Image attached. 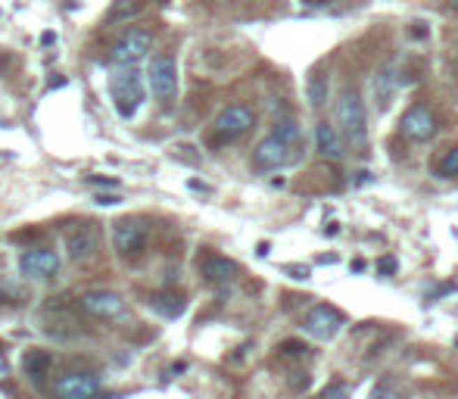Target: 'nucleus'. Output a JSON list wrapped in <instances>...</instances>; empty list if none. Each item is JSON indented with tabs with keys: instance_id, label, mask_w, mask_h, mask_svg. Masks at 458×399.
Instances as JSON below:
<instances>
[{
	"instance_id": "9",
	"label": "nucleus",
	"mask_w": 458,
	"mask_h": 399,
	"mask_svg": "<svg viewBox=\"0 0 458 399\" xmlns=\"http://www.w3.org/2000/svg\"><path fill=\"white\" fill-rule=\"evenodd\" d=\"M290 159H293V144H287V141H281V137L268 135L253 150V169L256 172H275V169H284Z\"/></svg>"
},
{
	"instance_id": "2",
	"label": "nucleus",
	"mask_w": 458,
	"mask_h": 399,
	"mask_svg": "<svg viewBox=\"0 0 458 399\" xmlns=\"http://www.w3.org/2000/svg\"><path fill=\"white\" fill-rule=\"evenodd\" d=\"M109 97H112V106H116L119 119H131L144 103L141 72H137L135 66H122V69L109 78Z\"/></svg>"
},
{
	"instance_id": "5",
	"label": "nucleus",
	"mask_w": 458,
	"mask_h": 399,
	"mask_svg": "<svg viewBox=\"0 0 458 399\" xmlns=\"http://www.w3.org/2000/svg\"><path fill=\"white\" fill-rule=\"evenodd\" d=\"M150 228L144 218L131 216V218H119L112 225V247H116L119 256H141L144 247H147Z\"/></svg>"
},
{
	"instance_id": "8",
	"label": "nucleus",
	"mask_w": 458,
	"mask_h": 399,
	"mask_svg": "<svg viewBox=\"0 0 458 399\" xmlns=\"http://www.w3.org/2000/svg\"><path fill=\"white\" fill-rule=\"evenodd\" d=\"M82 309L91 312L94 318H106V322H125L128 318V306L112 290H91L82 296Z\"/></svg>"
},
{
	"instance_id": "15",
	"label": "nucleus",
	"mask_w": 458,
	"mask_h": 399,
	"mask_svg": "<svg viewBox=\"0 0 458 399\" xmlns=\"http://www.w3.org/2000/svg\"><path fill=\"white\" fill-rule=\"evenodd\" d=\"M315 150L324 159H343V141L337 135V128L330 122H318L315 128Z\"/></svg>"
},
{
	"instance_id": "12",
	"label": "nucleus",
	"mask_w": 458,
	"mask_h": 399,
	"mask_svg": "<svg viewBox=\"0 0 458 399\" xmlns=\"http://www.w3.org/2000/svg\"><path fill=\"white\" fill-rule=\"evenodd\" d=\"M97 241L100 237H97V228L91 222H78L66 231V250H69V256L75 262H88L97 253Z\"/></svg>"
},
{
	"instance_id": "6",
	"label": "nucleus",
	"mask_w": 458,
	"mask_h": 399,
	"mask_svg": "<svg viewBox=\"0 0 458 399\" xmlns=\"http://www.w3.org/2000/svg\"><path fill=\"white\" fill-rule=\"evenodd\" d=\"M147 84H150L153 97H156L159 103H171V100H175V94H178V66H175V59H171L169 53L153 57L150 72H147Z\"/></svg>"
},
{
	"instance_id": "23",
	"label": "nucleus",
	"mask_w": 458,
	"mask_h": 399,
	"mask_svg": "<svg viewBox=\"0 0 458 399\" xmlns=\"http://www.w3.org/2000/svg\"><path fill=\"white\" fill-rule=\"evenodd\" d=\"M277 349H281V356H290V359H303V356H309V349H305V343H303V340H284Z\"/></svg>"
},
{
	"instance_id": "13",
	"label": "nucleus",
	"mask_w": 458,
	"mask_h": 399,
	"mask_svg": "<svg viewBox=\"0 0 458 399\" xmlns=\"http://www.w3.org/2000/svg\"><path fill=\"white\" fill-rule=\"evenodd\" d=\"M56 269H59V256H56V250H50V247L25 250L22 256H19V271H22L25 278H50V275H56Z\"/></svg>"
},
{
	"instance_id": "28",
	"label": "nucleus",
	"mask_w": 458,
	"mask_h": 399,
	"mask_svg": "<svg viewBox=\"0 0 458 399\" xmlns=\"http://www.w3.org/2000/svg\"><path fill=\"white\" fill-rule=\"evenodd\" d=\"M88 181H91V184H97V188H116V184H119L116 178H97V175H91Z\"/></svg>"
},
{
	"instance_id": "27",
	"label": "nucleus",
	"mask_w": 458,
	"mask_h": 399,
	"mask_svg": "<svg viewBox=\"0 0 458 399\" xmlns=\"http://www.w3.org/2000/svg\"><path fill=\"white\" fill-rule=\"evenodd\" d=\"M287 271H290V278H296V281H305V278H309V269H305V265H287Z\"/></svg>"
},
{
	"instance_id": "7",
	"label": "nucleus",
	"mask_w": 458,
	"mask_h": 399,
	"mask_svg": "<svg viewBox=\"0 0 458 399\" xmlns=\"http://www.w3.org/2000/svg\"><path fill=\"white\" fill-rule=\"evenodd\" d=\"M303 328L309 331L315 340H334V337L340 334V328H343V315L334 309V306L318 303V306H312V309L305 312Z\"/></svg>"
},
{
	"instance_id": "10",
	"label": "nucleus",
	"mask_w": 458,
	"mask_h": 399,
	"mask_svg": "<svg viewBox=\"0 0 458 399\" xmlns=\"http://www.w3.org/2000/svg\"><path fill=\"white\" fill-rule=\"evenodd\" d=\"M100 393V381L88 371H72L53 381V396L56 399H97Z\"/></svg>"
},
{
	"instance_id": "11",
	"label": "nucleus",
	"mask_w": 458,
	"mask_h": 399,
	"mask_svg": "<svg viewBox=\"0 0 458 399\" xmlns=\"http://www.w3.org/2000/svg\"><path fill=\"white\" fill-rule=\"evenodd\" d=\"M399 128H402V135H406L409 141L424 144V141H430V137L436 135V116L424 103H418V106H411L406 116H402Z\"/></svg>"
},
{
	"instance_id": "24",
	"label": "nucleus",
	"mask_w": 458,
	"mask_h": 399,
	"mask_svg": "<svg viewBox=\"0 0 458 399\" xmlns=\"http://www.w3.org/2000/svg\"><path fill=\"white\" fill-rule=\"evenodd\" d=\"M318 399H349V387H346V384H340V381H334V384H328V387L318 393Z\"/></svg>"
},
{
	"instance_id": "17",
	"label": "nucleus",
	"mask_w": 458,
	"mask_h": 399,
	"mask_svg": "<svg viewBox=\"0 0 458 399\" xmlns=\"http://www.w3.org/2000/svg\"><path fill=\"white\" fill-rule=\"evenodd\" d=\"M150 309L159 312L162 318H178V315H184L188 303H184L178 294H153L150 296Z\"/></svg>"
},
{
	"instance_id": "16",
	"label": "nucleus",
	"mask_w": 458,
	"mask_h": 399,
	"mask_svg": "<svg viewBox=\"0 0 458 399\" xmlns=\"http://www.w3.org/2000/svg\"><path fill=\"white\" fill-rule=\"evenodd\" d=\"M22 371L31 377L35 384H41L44 377L50 375V352H44V349H29L22 356Z\"/></svg>"
},
{
	"instance_id": "29",
	"label": "nucleus",
	"mask_w": 458,
	"mask_h": 399,
	"mask_svg": "<svg viewBox=\"0 0 458 399\" xmlns=\"http://www.w3.org/2000/svg\"><path fill=\"white\" fill-rule=\"evenodd\" d=\"M10 377V362L3 359V352H0V381H6Z\"/></svg>"
},
{
	"instance_id": "30",
	"label": "nucleus",
	"mask_w": 458,
	"mask_h": 399,
	"mask_svg": "<svg viewBox=\"0 0 458 399\" xmlns=\"http://www.w3.org/2000/svg\"><path fill=\"white\" fill-rule=\"evenodd\" d=\"M305 6H328V3H334V0H303Z\"/></svg>"
},
{
	"instance_id": "20",
	"label": "nucleus",
	"mask_w": 458,
	"mask_h": 399,
	"mask_svg": "<svg viewBox=\"0 0 458 399\" xmlns=\"http://www.w3.org/2000/svg\"><path fill=\"white\" fill-rule=\"evenodd\" d=\"M141 0H116L109 10V22H125V19H135L141 13Z\"/></svg>"
},
{
	"instance_id": "1",
	"label": "nucleus",
	"mask_w": 458,
	"mask_h": 399,
	"mask_svg": "<svg viewBox=\"0 0 458 399\" xmlns=\"http://www.w3.org/2000/svg\"><path fill=\"white\" fill-rule=\"evenodd\" d=\"M337 122H340L343 137L349 141V147L356 153H362L365 141H368V116H365V103L358 97L356 88H346L340 94V103H337Z\"/></svg>"
},
{
	"instance_id": "32",
	"label": "nucleus",
	"mask_w": 458,
	"mask_h": 399,
	"mask_svg": "<svg viewBox=\"0 0 458 399\" xmlns=\"http://www.w3.org/2000/svg\"><path fill=\"white\" fill-rule=\"evenodd\" d=\"M449 3H452V10H455V13H458V0H449Z\"/></svg>"
},
{
	"instance_id": "31",
	"label": "nucleus",
	"mask_w": 458,
	"mask_h": 399,
	"mask_svg": "<svg viewBox=\"0 0 458 399\" xmlns=\"http://www.w3.org/2000/svg\"><path fill=\"white\" fill-rule=\"evenodd\" d=\"M41 41H44V44H53V41H56V35H53V31H44Z\"/></svg>"
},
{
	"instance_id": "25",
	"label": "nucleus",
	"mask_w": 458,
	"mask_h": 399,
	"mask_svg": "<svg viewBox=\"0 0 458 399\" xmlns=\"http://www.w3.org/2000/svg\"><path fill=\"white\" fill-rule=\"evenodd\" d=\"M377 271H381V275H393V271H396V259L393 256H383L381 262H377Z\"/></svg>"
},
{
	"instance_id": "21",
	"label": "nucleus",
	"mask_w": 458,
	"mask_h": 399,
	"mask_svg": "<svg viewBox=\"0 0 458 399\" xmlns=\"http://www.w3.org/2000/svg\"><path fill=\"white\" fill-rule=\"evenodd\" d=\"M275 137H281V141H287V144H300V137H303V131H300V125L293 122V119H281V122L275 125V131H271Z\"/></svg>"
},
{
	"instance_id": "18",
	"label": "nucleus",
	"mask_w": 458,
	"mask_h": 399,
	"mask_svg": "<svg viewBox=\"0 0 458 399\" xmlns=\"http://www.w3.org/2000/svg\"><path fill=\"white\" fill-rule=\"evenodd\" d=\"M305 91H309V103L315 106V110H321V106L328 103V75L315 72V75L309 78V84H305Z\"/></svg>"
},
{
	"instance_id": "14",
	"label": "nucleus",
	"mask_w": 458,
	"mask_h": 399,
	"mask_svg": "<svg viewBox=\"0 0 458 399\" xmlns=\"http://www.w3.org/2000/svg\"><path fill=\"white\" fill-rule=\"evenodd\" d=\"M200 271H203L206 281H212V284H228V281H234V278L241 275V265H237L234 259H228V256L209 253V256L200 259Z\"/></svg>"
},
{
	"instance_id": "22",
	"label": "nucleus",
	"mask_w": 458,
	"mask_h": 399,
	"mask_svg": "<svg viewBox=\"0 0 458 399\" xmlns=\"http://www.w3.org/2000/svg\"><path fill=\"white\" fill-rule=\"evenodd\" d=\"M436 175L440 178H455L458 175V147H452L440 163H436Z\"/></svg>"
},
{
	"instance_id": "26",
	"label": "nucleus",
	"mask_w": 458,
	"mask_h": 399,
	"mask_svg": "<svg viewBox=\"0 0 458 399\" xmlns=\"http://www.w3.org/2000/svg\"><path fill=\"white\" fill-rule=\"evenodd\" d=\"M94 203L97 206H116V203H122V197H119V194H97Z\"/></svg>"
},
{
	"instance_id": "19",
	"label": "nucleus",
	"mask_w": 458,
	"mask_h": 399,
	"mask_svg": "<svg viewBox=\"0 0 458 399\" xmlns=\"http://www.w3.org/2000/svg\"><path fill=\"white\" fill-rule=\"evenodd\" d=\"M368 399H406V390H402V384L396 377H381Z\"/></svg>"
},
{
	"instance_id": "4",
	"label": "nucleus",
	"mask_w": 458,
	"mask_h": 399,
	"mask_svg": "<svg viewBox=\"0 0 458 399\" xmlns=\"http://www.w3.org/2000/svg\"><path fill=\"white\" fill-rule=\"evenodd\" d=\"M150 47H153V31H147V29H128V31H122V35L112 41L109 63L135 66V63H141V59L147 57Z\"/></svg>"
},
{
	"instance_id": "3",
	"label": "nucleus",
	"mask_w": 458,
	"mask_h": 399,
	"mask_svg": "<svg viewBox=\"0 0 458 399\" xmlns=\"http://www.w3.org/2000/svg\"><path fill=\"white\" fill-rule=\"evenodd\" d=\"M256 125V116L250 106L243 103H234L228 106V110L218 112V119L212 122V135H209V144L212 147H222V144H231L237 141V137H243L250 128Z\"/></svg>"
}]
</instances>
